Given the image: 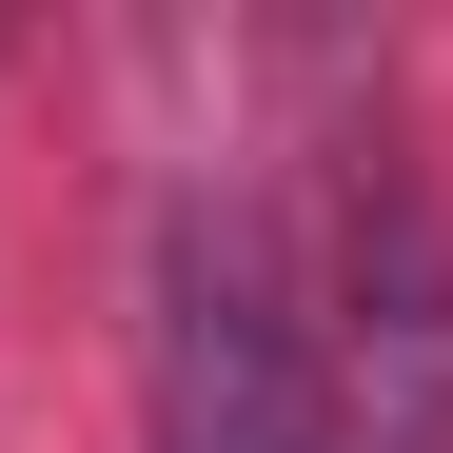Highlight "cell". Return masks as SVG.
I'll use <instances>...</instances> for the list:
<instances>
[{
    "label": "cell",
    "instance_id": "obj_2",
    "mask_svg": "<svg viewBox=\"0 0 453 453\" xmlns=\"http://www.w3.org/2000/svg\"><path fill=\"white\" fill-rule=\"evenodd\" d=\"M335 453H453V217L414 158L335 178V296H316Z\"/></svg>",
    "mask_w": 453,
    "mask_h": 453
},
{
    "label": "cell",
    "instance_id": "obj_1",
    "mask_svg": "<svg viewBox=\"0 0 453 453\" xmlns=\"http://www.w3.org/2000/svg\"><path fill=\"white\" fill-rule=\"evenodd\" d=\"M158 453H335V374H316V316L257 217L178 197L158 237Z\"/></svg>",
    "mask_w": 453,
    "mask_h": 453
}]
</instances>
